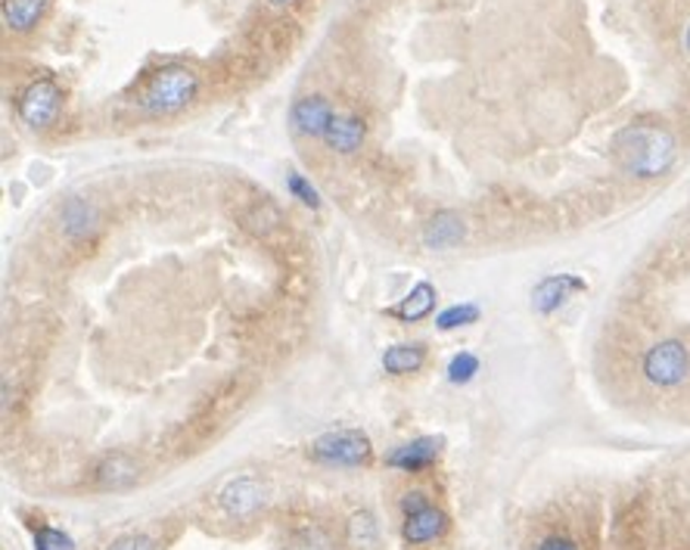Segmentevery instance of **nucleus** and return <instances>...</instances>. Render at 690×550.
<instances>
[{
  "label": "nucleus",
  "mask_w": 690,
  "mask_h": 550,
  "mask_svg": "<svg viewBox=\"0 0 690 550\" xmlns=\"http://www.w3.org/2000/svg\"><path fill=\"white\" fill-rule=\"evenodd\" d=\"M685 47H688V53H690V25H688V32H685Z\"/></svg>",
  "instance_id": "28"
},
{
  "label": "nucleus",
  "mask_w": 690,
  "mask_h": 550,
  "mask_svg": "<svg viewBox=\"0 0 690 550\" xmlns=\"http://www.w3.org/2000/svg\"><path fill=\"white\" fill-rule=\"evenodd\" d=\"M641 373L656 388L681 386L690 376V348L681 339H659L644 351Z\"/></svg>",
  "instance_id": "5"
},
{
  "label": "nucleus",
  "mask_w": 690,
  "mask_h": 550,
  "mask_svg": "<svg viewBox=\"0 0 690 550\" xmlns=\"http://www.w3.org/2000/svg\"><path fill=\"white\" fill-rule=\"evenodd\" d=\"M94 482L100 491H128L141 482V464L131 454H106L100 467L94 469Z\"/></svg>",
  "instance_id": "10"
},
{
  "label": "nucleus",
  "mask_w": 690,
  "mask_h": 550,
  "mask_svg": "<svg viewBox=\"0 0 690 550\" xmlns=\"http://www.w3.org/2000/svg\"><path fill=\"white\" fill-rule=\"evenodd\" d=\"M267 491H264L262 479L255 476H237L230 479L222 491H218V507L230 516V519H249L264 507Z\"/></svg>",
  "instance_id": "7"
},
{
  "label": "nucleus",
  "mask_w": 690,
  "mask_h": 550,
  "mask_svg": "<svg viewBox=\"0 0 690 550\" xmlns=\"http://www.w3.org/2000/svg\"><path fill=\"white\" fill-rule=\"evenodd\" d=\"M308 457L324 467H367L373 457V445L361 429H330L308 445Z\"/></svg>",
  "instance_id": "4"
},
{
  "label": "nucleus",
  "mask_w": 690,
  "mask_h": 550,
  "mask_svg": "<svg viewBox=\"0 0 690 550\" xmlns=\"http://www.w3.org/2000/svg\"><path fill=\"white\" fill-rule=\"evenodd\" d=\"M345 535H348V545L355 550H370L377 548V535H380V529H377V519H373L367 510H361V513H355V516L348 519Z\"/></svg>",
  "instance_id": "19"
},
{
  "label": "nucleus",
  "mask_w": 690,
  "mask_h": 550,
  "mask_svg": "<svg viewBox=\"0 0 690 550\" xmlns=\"http://www.w3.org/2000/svg\"><path fill=\"white\" fill-rule=\"evenodd\" d=\"M535 550H579V545L572 538H567V535H548V538L538 541Z\"/></svg>",
  "instance_id": "26"
},
{
  "label": "nucleus",
  "mask_w": 690,
  "mask_h": 550,
  "mask_svg": "<svg viewBox=\"0 0 690 550\" xmlns=\"http://www.w3.org/2000/svg\"><path fill=\"white\" fill-rule=\"evenodd\" d=\"M62 103L60 84L53 79H41V82H32L20 97V119L28 128H47V124L57 119Z\"/></svg>",
  "instance_id": "6"
},
{
  "label": "nucleus",
  "mask_w": 690,
  "mask_h": 550,
  "mask_svg": "<svg viewBox=\"0 0 690 550\" xmlns=\"http://www.w3.org/2000/svg\"><path fill=\"white\" fill-rule=\"evenodd\" d=\"M271 7H286V3H293V0H267Z\"/></svg>",
  "instance_id": "27"
},
{
  "label": "nucleus",
  "mask_w": 690,
  "mask_h": 550,
  "mask_svg": "<svg viewBox=\"0 0 690 550\" xmlns=\"http://www.w3.org/2000/svg\"><path fill=\"white\" fill-rule=\"evenodd\" d=\"M35 550H75V541L66 531L53 526H38L35 531Z\"/></svg>",
  "instance_id": "23"
},
{
  "label": "nucleus",
  "mask_w": 690,
  "mask_h": 550,
  "mask_svg": "<svg viewBox=\"0 0 690 550\" xmlns=\"http://www.w3.org/2000/svg\"><path fill=\"white\" fill-rule=\"evenodd\" d=\"M398 507H402V541L407 548L432 545V541L445 538L451 529V516L439 504L429 501L427 491H405Z\"/></svg>",
  "instance_id": "2"
},
{
  "label": "nucleus",
  "mask_w": 690,
  "mask_h": 550,
  "mask_svg": "<svg viewBox=\"0 0 690 550\" xmlns=\"http://www.w3.org/2000/svg\"><path fill=\"white\" fill-rule=\"evenodd\" d=\"M321 141H324L333 153H340V156H352V153H358L367 141L365 119H361V116H355V112H336Z\"/></svg>",
  "instance_id": "12"
},
{
  "label": "nucleus",
  "mask_w": 690,
  "mask_h": 550,
  "mask_svg": "<svg viewBox=\"0 0 690 550\" xmlns=\"http://www.w3.org/2000/svg\"><path fill=\"white\" fill-rule=\"evenodd\" d=\"M479 321V306H473V302H464V306H451L445 308L439 318H436V326L439 330H457V326H469Z\"/></svg>",
  "instance_id": "20"
},
{
  "label": "nucleus",
  "mask_w": 690,
  "mask_h": 550,
  "mask_svg": "<svg viewBox=\"0 0 690 550\" xmlns=\"http://www.w3.org/2000/svg\"><path fill=\"white\" fill-rule=\"evenodd\" d=\"M333 116H336V109L326 97H302L289 109V124L302 138H324Z\"/></svg>",
  "instance_id": "9"
},
{
  "label": "nucleus",
  "mask_w": 690,
  "mask_h": 550,
  "mask_svg": "<svg viewBox=\"0 0 690 550\" xmlns=\"http://www.w3.org/2000/svg\"><path fill=\"white\" fill-rule=\"evenodd\" d=\"M109 550H156L153 548V541L146 538V535H124L119 541H112Z\"/></svg>",
  "instance_id": "25"
},
{
  "label": "nucleus",
  "mask_w": 690,
  "mask_h": 550,
  "mask_svg": "<svg viewBox=\"0 0 690 550\" xmlns=\"http://www.w3.org/2000/svg\"><path fill=\"white\" fill-rule=\"evenodd\" d=\"M467 237V225L457 212L451 208H442L429 218V225L424 227V246L427 249H436V252H445V249H454Z\"/></svg>",
  "instance_id": "13"
},
{
  "label": "nucleus",
  "mask_w": 690,
  "mask_h": 550,
  "mask_svg": "<svg viewBox=\"0 0 690 550\" xmlns=\"http://www.w3.org/2000/svg\"><path fill=\"white\" fill-rule=\"evenodd\" d=\"M442 449H445L442 435H420V439L405 442L392 451L386 457V467L398 469V473H424L442 457Z\"/></svg>",
  "instance_id": "8"
},
{
  "label": "nucleus",
  "mask_w": 690,
  "mask_h": 550,
  "mask_svg": "<svg viewBox=\"0 0 690 550\" xmlns=\"http://www.w3.org/2000/svg\"><path fill=\"white\" fill-rule=\"evenodd\" d=\"M582 289H585V280H579L575 274H550L532 289V308L548 318L567 306L572 292H582Z\"/></svg>",
  "instance_id": "11"
},
{
  "label": "nucleus",
  "mask_w": 690,
  "mask_h": 550,
  "mask_svg": "<svg viewBox=\"0 0 690 550\" xmlns=\"http://www.w3.org/2000/svg\"><path fill=\"white\" fill-rule=\"evenodd\" d=\"M289 550H330V541L321 529H305L293 538Z\"/></svg>",
  "instance_id": "24"
},
{
  "label": "nucleus",
  "mask_w": 690,
  "mask_h": 550,
  "mask_svg": "<svg viewBox=\"0 0 690 550\" xmlns=\"http://www.w3.org/2000/svg\"><path fill=\"white\" fill-rule=\"evenodd\" d=\"M612 159L616 165L641 181H653L669 175L678 163V141L671 138L669 128L650 122L626 124L612 138Z\"/></svg>",
  "instance_id": "1"
},
{
  "label": "nucleus",
  "mask_w": 690,
  "mask_h": 550,
  "mask_svg": "<svg viewBox=\"0 0 690 550\" xmlns=\"http://www.w3.org/2000/svg\"><path fill=\"white\" fill-rule=\"evenodd\" d=\"M436 306H439V292H436V286L429 284V280H420V284L414 286L398 306L389 308L386 314L389 318H395V321H402V324H417V321L429 318V314L436 311Z\"/></svg>",
  "instance_id": "14"
},
{
  "label": "nucleus",
  "mask_w": 690,
  "mask_h": 550,
  "mask_svg": "<svg viewBox=\"0 0 690 550\" xmlns=\"http://www.w3.org/2000/svg\"><path fill=\"white\" fill-rule=\"evenodd\" d=\"M243 225L249 227L252 234L267 237V234H274V230L284 227V212L274 203H267V200H259V203L246 205L243 208Z\"/></svg>",
  "instance_id": "18"
},
{
  "label": "nucleus",
  "mask_w": 690,
  "mask_h": 550,
  "mask_svg": "<svg viewBox=\"0 0 690 550\" xmlns=\"http://www.w3.org/2000/svg\"><path fill=\"white\" fill-rule=\"evenodd\" d=\"M286 193H289L293 200H299L302 205H308V208H321V193H318L314 183L308 181L305 175H299V171H289V175H286Z\"/></svg>",
  "instance_id": "21"
},
{
  "label": "nucleus",
  "mask_w": 690,
  "mask_h": 550,
  "mask_svg": "<svg viewBox=\"0 0 690 550\" xmlns=\"http://www.w3.org/2000/svg\"><path fill=\"white\" fill-rule=\"evenodd\" d=\"M476 373H479V358H476L473 351H457V355L451 358V364H448V380H451L454 386H464V383H469Z\"/></svg>",
  "instance_id": "22"
},
{
  "label": "nucleus",
  "mask_w": 690,
  "mask_h": 550,
  "mask_svg": "<svg viewBox=\"0 0 690 550\" xmlns=\"http://www.w3.org/2000/svg\"><path fill=\"white\" fill-rule=\"evenodd\" d=\"M197 91H200V79L190 69L168 65L150 79L146 91L141 94V109L146 116H171L193 100Z\"/></svg>",
  "instance_id": "3"
},
{
  "label": "nucleus",
  "mask_w": 690,
  "mask_h": 550,
  "mask_svg": "<svg viewBox=\"0 0 690 550\" xmlns=\"http://www.w3.org/2000/svg\"><path fill=\"white\" fill-rule=\"evenodd\" d=\"M427 361V346L424 343H398L383 351V370L392 376H411Z\"/></svg>",
  "instance_id": "16"
},
{
  "label": "nucleus",
  "mask_w": 690,
  "mask_h": 550,
  "mask_svg": "<svg viewBox=\"0 0 690 550\" xmlns=\"http://www.w3.org/2000/svg\"><path fill=\"white\" fill-rule=\"evenodd\" d=\"M50 0H3V22L13 32H32Z\"/></svg>",
  "instance_id": "17"
},
{
  "label": "nucleus",
  "mask_w": 690,
  "mask_h": 550,
  "mask_svg": "<svg viewBox=\"0 0 690 550\" xmlns=\"http://www.w3.org/2000/svg\"><path fill=\"white\" fill-rule=\"evenodd\" d=\"M60 225L62 234H66L69 240H84V237H91V234L97 230L100 215H97V208L87 203V200H69V203L62 205Z\"/></svg>",
  "instance_id": "15"
}]
</instances>
